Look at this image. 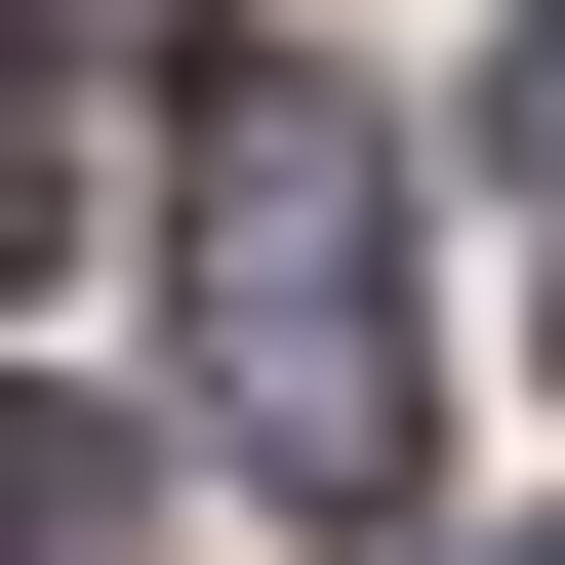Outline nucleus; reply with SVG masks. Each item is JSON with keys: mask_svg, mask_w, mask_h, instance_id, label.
Returning <instances> with one entry per match:
<instances>
[{"mask_svg": "<svg viewBox=\"0 0 565 565\" xmlns=\"http://www.w3.org/2000/svg\"><path fill=\"white\" fill-rule=\"evenodd\" d=\"M41 41H202V0H41Z\"/></svg>", "mask_w": 565, "mask_h": 565, "instance_id": "20e7f679", "label": "nucleus"}, {"mask_svg": "<svg viewBox=\"0 0 565 565\" xmlns=\"http://www.w3.org/2000/svg\"><path fill=\"white\" fill-rule=\"evenodd\" d=\"M41 202H82V162H41V41H0V243H41Z\"/></svg>", "mask_w": 565, "mask_h": 565, "instance_id": "7ed1b4c3", "label": "nucleus"}, {"mask_svg": "<svg viewBox=\"0 0 565 565\" xmlns=\"http://www.w3.org/2000/svg\"><path fill=\"white\" fill-rule=\"evenodd\" d=\"M0 565H82V404H0Z\"/></svg>", "mask_w": 565, "mask_h": 565, "instance_id": "f03ea898", "label": "nucleus"}, {"mask_svg": "<svg viewBox=\"0 0 565 565\" xmlns=\"http://www.w3.org/2000/svg\"><path fill=\"white\" fill-rule=\"evenodd\" d=\"M162 243H202V404H243V484H282V525H404V445H445V323H404V121L323 82V41H202Z\"/></svg>", "mask_w": 565, "mask_h": 565, "instance_id": "f257e3e1", "label": "nucleus"}, {"mask_svg": "<svg viewBox=\"0 0 565 565\" xmlns=\"http://www.w3.org/2000/svg\"><path fill=\"white\" fill-rule=\"evenodd\" d=\"M525 565H565V525H525Z\"/></svg>", "mask_w": 565, "mask_h": 565, "instance_id": "423d86ee", "label": "nucleus"}, {"mask_svg": "<svg viewBox=\"0 0 565 565\" xmlns=\"http://www.w3.org/2000/svg\"><path fill=\"white\" fill-rule=\"evenodd\" d=\"M525 162H565V82H525Z\"/></svg>", "mask_w": 565, "mask_h": 565, "instance_id": "39448f33", "label": "nucleus"}]
</instances>
